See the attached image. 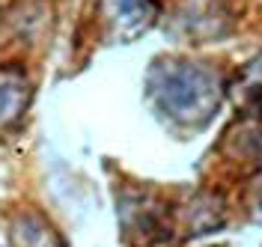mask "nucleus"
I'll list each match as a JSON object with an SVG mask.
<instances>
[{
	"label": "nucleus",
	"mask_w": 262,
	"mask_h": 247,
	"mask_svg": "<svg viewBox=\"0 0 262 247\" xmlns=\"http://www.w3.org/2000/svg\"><path fill=\"white\" fill-rule=\"evenodd\" d=\"M149 89L158 110L185 128L209 125L224 101L221 75L209 66L185 63V60L155 66L149 78Z\"/></svg>",
	"instance_id": "1"
},
{
	"label": "nucleus",
	"mask_w": 262,
	"mask_h": 247,
	"mask_svg": "<svg viewBox=\"0 0 262 247\" xmlns=\"http://www.w3.org/2000/svg\"><path fill=\"white\" fill-rule=\"evenodd\" d=\"M227 89L232 101H235V110H238L242 119H259L262 116V54L238 69L235 81L229 83Z\"/></svg>",
	"instance_id": "2"
},
{
	"label": "nucleus",
	"mask_w": 262,
	"mask_h": 247,
	"mask_svg": "<svg viewBox=\"0 0 262 247\" xmlns=\"http://www.w3.org/2000/svg\"><path fill=\"white\" fill-rule=\"evenodd\" d=\"M104 9H107L111 24L122 33V39L143 33L155 15L152 0H104Z\"/></svg>",
	"instance_id": "3"
},
{
	"label": "nucleus",
	"mask_w": 262,
	"mask_h": 247,
	"mask_svg": "<svg viewBox=\"0 0 262 247\" xmlns=\"http://www.w3.org/2000/svg\"><path fill=\"white\" fill-rule=\"evenodd\" d=\"M15 89L18 83H3L0 81V119H6V116H12V110L18 107V99H15Z\"/></svg>",
	"instance_id": "4"
}]
</instances>
